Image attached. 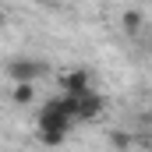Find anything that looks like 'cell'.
Wrapping results in <instances>:
<instances>
[{"label": "cell", "mask_w": 152, "mask_h": 152, "mask_svg": "<svg viewBox=\"0 0 152 152\" xmlns=\"http://www.w3.org/2000/svg\"><path fill=\"white\" fill-rule=\"evenodd\" d=\"M57 85H60L64 96H81V92L92 88V78H88L85 67H71V71H64V75L57 78Z\"/></svg>", "instance_id": "cell-2"}, {"label": "cell", "mask_w": 152, "mask_h": 152, "mask_svg": "<svg viewBox=\"0 0 152 152\" xmlns=\"http://www.w3.org/2000/svg\"><path fill=\"white\" fill-rule=\"evenodd\" d=\"M11 99H14V106H28V103L36 99V85H32V81H14Z\"/></svg>", "instance_id": "cell-5"}, {"label": "cell", "mask_w": 152, "mask_h": 152, "mask_svg": "<svg viewBox=\"0 0 152 152\" xmlns=\"http://www.w3.org/2000/svg\"><path fill=\"white\" fill-rule=\"evenodd\" d=\"M42 71H46V67H42L39 60H25V57H21V60H11V64H7V75L14 78V81H36Z\"/></svg>", "instance_id": "cell-3"}, {"label": "cell", "mask_w": 152, "mask_h": 152, "mask_svg": "<svg viewBox=\"0 0 152 152\" xmlns=\"http://www.w3.org/2000/svg\"><path fill=\"white\" fill-rule=\"evenodd\" d=\"M120 25H124V32H127V36H138V32H142V25H145V21H142V11H124Z\"/></svg>", "instance_id": "cell-6"}, {"label": "cell", "mask_w": 152, "mask_h": 152, "mask_svg": "<svg viewBox=\"0 0 152 152\" xmlns=\"http://www.w3.org/2000/svg\"><path fill=\"white\" fill-rule=\"evenodd\" d=\"M103 113V96L99 92H81L78 96V120H96V117Z\"/></svg>", "instance_id": "cell-4"}, {"label": "cell", "mask_w": 152, "mask_h": 152, "mask_svg": "<svg viewBox=\"0 0 152 152\" xmlns=\"http://www.w3.org/2000/svg\"><path fill=\"white\" fill-rule=\"evenodd\" d=\"M71 124H75V117L64 110V103L60 99H50L42 110H39V120H36V131H71Z\"/></svg>", "instance_id": "cell-1"}, {"label": "cell", "mask_w": 152, "mask_h": 152, "mask_svg": "<svg viewBox=\"0 0 152 152\" xmlns=\"http://www.w3.org/2000/svg\"><path fill=\"white\" fill-rule=\"evenodd\" d=\"M36 134H39V142H42V145H60V142L67 138L64 131H36Z\"/></svg>", "instance_id": "cell-7"}, {"label": "cell", "mask_w": 152, "mask_h": 152, "mask_svg": "<svg viewBox=\"0 0 152 152\" xmlns=\"http://www.w3.org/2000/svg\"><path fill=\"white\" fill-rule=\"evenodd\" d=\"M117 152H127V149H117Z\"/></svg>", "instance_id": "cell-8"}]
</instances>
